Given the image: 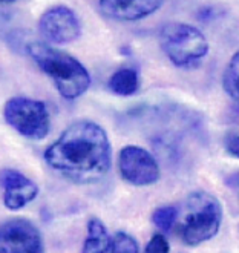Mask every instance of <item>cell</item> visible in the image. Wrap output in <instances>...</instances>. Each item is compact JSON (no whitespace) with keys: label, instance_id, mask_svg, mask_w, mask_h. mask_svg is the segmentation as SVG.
I'll return each mask as SVG.
<instances>
[{"label":"cell","instance_id":"obj_1","mask_svg":"<svg viewBox=\"0 0 239 253\" xmlns=\"http://www.w3.org/2000/svg\"><path fill=\"white\" fill-rule=\"evenodd\" d=\"M44 161L71 183H97L108 175L112 166L109 137L95 122H76L44 151Z\"/></svg>","mask_w":239,"mask_h":253},{"label":"cell","instance_id":"obj_2","mask_svg":"<svg viewBox=\"0 0 239 253\" xmlns=\"http://www.w3.org/2000/svg\"><path fill=\"white\" fill-rule=\"evenodd\" d=\"M26 49L34 63L52 80L62 97L76 100L91 86V76L76 57L40 42L29 43Z\"/></svg>","mask_w":239,"mask_h":253},{"label":"cell","instance_id":"obj_3","mask_svg":"<svg viewBox=\"0 0 239 253\" xmlns=\"http://www.w3.org/2000/svg\"><path fill=\"white\" fill-rule=\"evenodd\" d=\"M222 222V206L210 192L197 190L184 203L179 219V236L187 246H199L218 233Z\"/></svg>","mask_w":239,"mask_h":253},{"label":"cell","instance_id":"obj_4","mask_svg":"<svg viewBox=\"0 0 239 253\" xmlns=\"http://www.w3.org/2000/svg\"><path fill=\"white\" fill-rule=\"evenodd\" d=\"M159 44L176 68H193L208 52V42L198 28L187 23H167L159 31Z\"/></svg>","mask_w":239,"mask_h":253},{"label":"cell","instance_id":"obj_5","mask_svg":"<svg viewBox=\"0 0 239 253\" xmlns=\"http://www.w3.org/2000/svg\"><path fill=\"white\" fill-rule=\"evenodd\" d=\"M5 122L29 140L46 138L51 129V115L43 101L29 97H12L3 106Z\"/></svg>","mask_w":239,"mask_h":253},{"label":"cell","instance_id":"obj_6","mask_svg":"<svg viewBox=\"0 0 239 253\" xmlns=\"http://www.w3.org/2000/svg\"><path fill=\"white\" fill-rule=\"evenodd\" d=\"M118 169L123 180L132 186H152L155 184L161 170L155 157L140 146H124L118 154Z\"/></svg>","mask_w":239,"mask_h":253},{"label":"cell","instance_id":"obj_7","mask_svg":"<svg viewBox=\"0 0 239 253\" xmlns=\"http://www.w3.org/2000/svg\"><path fill=\"white\" fill-rule=\"evenodd\" d=\"M39 31L44 40L52 44H68L80 37L81 23L69 6L55 5L40 16Z\"/></svg>","mask_w":239,"mask_h":253},{"label":"cell","instance_id":"obj_8","mask_svg":"<svg viewBox=\"0 0 239 253\" xmlns=\"http://www.w3.org/2000/svg\"><path fill=\"white\" fill-rule=\"evenodd\" d=\"M43 238L31 221L16 218L0 224V253H43Z\"/></svg>","mask_w":239,"mask_h":253},{"label":"cell","instance_id":"obj_9","mask_svg":"<svg viewBox=\"0 0 239 253\" xmlns=\"http://www.w3.org/2000/svg\"><path fill=\"white\" fill-rule=\"evenodd\" d=\"M0 186L3 190V203L9 211L23 209L39 195V187L31 178L12 168L0 170Z\"/></svg>","mask_w":239,"mask_h":253},{"label":"cell","instance_id":"obj_10","mask_svg":"<svg viewBox=\"0 0 239 253\" xmlns=\"http://www.w3.org/2000/svg\"><path fill=\"white\" fill-rule=\"evenodd\" d=\"M164 0H100L101 12L115 22H137L157 12Z\"/></svg>","mask_w":239,"mask_h":253},{"label":"cell","instance_id":"obj_11","mask_svg":"<svg viewBox=\"0 0 239 253\" xmlns=\"http://www.w3.org/2000/svg\"><path fill=\"white\" fill-rule=\"evenodd\" d=\"M112 247V240L106 226L101 219L91 218L87 221V235L84 240V246L81 253H108Z\"/></svg>","mask_w":239,"mask_h":253},{"label":"cell","instance_id":"obj_12","mask_svg":"<svg viewBox=\"0 0 239 253\" xmlns=\"http://www.w3.org/2000/svg\"><path fill=\"white\" fill-rule=\"evenodd\" d=\"M108 86L111 89V92H114L117 95H121V97L133 95L140 87L138 72L132 68L118 69L111 76Z\"/></svg>","mask_w":239,"mask_h":253},{"label":"cell","instance_id":"obj_13","mask_svg":"<svg viewBox=\"0 0 239 253\" xmlns=\"http://www.w3.org/2000/svg\"><path fill=\"white\" fill-rule=\"evenodd\" d=\"M222 86L226 94L239 105V51L230 58L226 71H224Z\"/></svg>","mask_w":239,"mask_h":253},{"label":"cell","instance_id":"obj_14","mask_svg":"<svg viewBox=\"0 0 239 253\" xmlns=\"http://www.w3.org/2000/svg\"><path fill=\"white\" fill-rule=\"evenodd\" d=\"M154 224L161 230H170L178 221V209L175 206H161L152 213Z\"/></svg>","mask_w":239,"mask_h":253},{"label":"cell","instance_id":"obj_15","mask_svg":"<svg viewBox=\"0 0 239 253\" xmlns=\"http://www.w3.org/2000/svg\"><path fill=\"white\" fill-rule=\"evenodd\" d=\"M112 253H140L135 238L126 232H118L112 241Z\"/></svg>","mask_w":239,"mask_h":253},{"label":"cell","instance_id":"obj_16","mask_svg":"<svg viewBox=\"0 0 239 253\" xmlns=\"http://www.w3.org/2000/svg\"><path fill=\"white\" fill-rule=\"evenodd\" d=\"M169 241L166 240V236L157 233L151 238V241L147 243L144 253H169Z\"/></svg>","mask_w":239,"mask_h":253},{"label":"cell","instance_id":"obj_17","mask_svg":"<svg viewBox=\"0 0 239 253\" xmlns=\"http://www.w3.org/2000/svg\"><path fill=\"white\" fill-rule=\"evenodd\" d=\"M224 149L226 152L239 160V133L238 132H229L226 137H224Z\"/></svg>","mask_w":239,"mask_h":253},{"label":"cell","instance_id":"obj_18","mask_svg":"<svg viewBox=\"0 0 239 253\" xmlns=\"http://www.w3.org/2000/svg\"><path fill=\"white\" fill-rule=\"evenodd\" d=\"M11 2H16V0H0V3H11Z\"/></svg>","mask_w":239,"mask_h":253}]
</instances>
